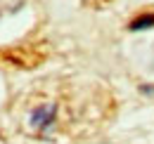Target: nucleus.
Returning <instances> with one entry per match:
<instances>
[{
  "instance_id": "f257e3e1",
  "label": "nucleus",
  "mask_w": 154,
  "mask_h": 144,
  "mask_svg": "<svg viewBox=\"0 0 154 144\" xmlns=\"http://www.w3.org/2000/svg\"><path fill=\"white\" fill-rule=\"evenodd\" d=\"M43 54L33 52V50H26V47H12V50H0V62L5 64H14L21 69H33L38 66Z\"/></svg>"
},
{
  "instance_id": "f03ea898",
  "label": "nucleus",
  "mask_w": 154,
  "mask_h": 144,
  "mask_svg": "<svg viewBox=\"0 0 154 144\" xmlns=\"http://www.w3.org/2000/svg\"><path fill=\"white\" fill-rule=\"evenodd\" d=\"M55 104H48V106H40L31 113V125L33 128H48L55 118Z\"/></svg>"
},
{
  "instance_id": "7ed1b4c3",
  "label": "nucleus",
  "mask_w": 154,
  "mask_h": 144,
  "mask_svg": "<svg viewBox=\"0 0 154 144\" xmlns=\"http://www.w3.org/2000/svg\"><path fill=\"white\" fill-rule=\"evenodd\" d=\"M154 26V14H142L131 21V31H140V28H152Z\"/></svg>"
}]
</instances>
